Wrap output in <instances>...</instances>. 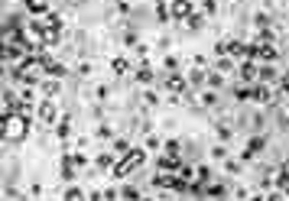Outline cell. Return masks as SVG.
<instances>
[{"label":"cell","instance_id":"cell-1","mask_svg":"<svg viewBox=\"0 0 289 201\" xmlns=\"http://www.w3.org/2000/svg\"><path fill=\"white\" fill-rule=\"evenodd\" d=\"M26 133H30V117H23V114L3 117V139L7 143H23Z\"/></svg>","mask_w":289,"mask_h":201},{"label":"cell","instance_id":"cell-2","mask_svg":"<svg viewBox=\"0 0 289 201\" xmlns=\"http://www.w3.org/2000/svg\"><path fill=\"white\" fill-rule=\"evenodd\" d=\"M143 159H146V153H143L140 146H133V149H130V153H127V156H120L117 163H114V169H110V175H114V178H127V175H130V172H137V169H140V166H143Z\"/></svg>","mask_w":289,"mask_h":201},{"label":"cell","instance_id":"cell-3","mask_svg":"<svg viewBox=\"0 0 289 201\" xmlns=\"http://www.w3.org/2000/svg\"><path fill=\"white\" fill-rule=\"evenodd\" d=\"M192 13H195V10H192V3H188V0H172V7H169L172 20H188Z\"/></svg>","mask_w":289,"mask_h":201},{"label":"cell","instance_id":"cell-4","mask_svg":"<svg viewBox=\"0 0 289 201\" xmlns=\"http://www.w3.org/2000/svg\"><path fill=\"white\" fill-rule=\"evenodd\" d=\"M39 124H46V127L55 124V100H42L39 104Z\"/></svg>","mask_w":289,"mask_h":201},{"label":"cell","instance_id":"cell-5","mask_svg":"<svg viewBox=\"0 0 289 201\" xmlns=\"http://www.w3.org/2000/svg\"><path fill=\"white\" fill-rule=\"evenodd\" d=\"M241 78L247 81V85H253V81H260V68L253 62H244L241 65Z\"/></svg>","mask_w":289,"mask_h":201},{"label":"cell","instance_id":"cell-6","mask_svg":"<svg viewBox=\"0 0 289 201\" xmlns=\"http://www.w3.org/2000/svg\"><path fill=\"white\" fill-rule=\"evenodd\" d=\"M26 10L36 16H49V0H26Z\"/></svg>","mask_w":289,"mask_h":201},{"label":"cell","instance_id":"cell-7","mask_svg":"<svg viewBox=\"0 0 289 201\" xmlns=\"http://www.w3.org/2000/svg\"><path fill=\"white\" fill-rule=\"evenodd\" d=\"M39 91H42V98H55V94H59V78H52V81H39Z\"/></svg>","mask_w":289,"mask_h":201},{"label":"cell","instance_id":"cell-8","mask_svg":"<svg viewBox=\"0 0 289 201\" xmlns=\"http://www.w3.org/2000/svg\"><path fill=\"white\" fill-rule=\"evenodd\" d=\"M260 149H263V136H253L247 143V149H244V159H250V156H257Z\"/></svg>","mask_w":289,"mask_h":201},{"label":"cell","instance_id":"cell-9","mask_svg":"<svg viewBox=\"0 0 289 201\" xmlns=\"http://www.w3.org/2000/svg\"><path fill=\"white\" fill-rule=\"evenodd\" d=\"M257 59H263V62H276V49L266 42V46H257Z\"/></svg>","mask_w":289,"mask_h":201},{"label":"cell","instance_id":"cell-10","mask_svg":"<svg viewBox=\"0 0 289 201\" xmlns=\"http://www.w3.org/2000/svg\"><path fill=\"white\" fill-rule=\"evenodd\" d=\"M69 133H72V120H69V117H62V120H59V127H55V136L65 139Z\"/></svg>","mask_w":289,"mask_h":201},{"label":"cell","instance_id":"cell-11","mask_svg":"<svg viewBox=\"0 0 289 201\" xmlns=\"http://www.w3.org/2000/svg\"><path fill=\"white\" fill-rule=\"evenodd\" d=\"M137 81H140V85H149V81H153V68H149V65H140V68H137Z\"/></svg>","mask_w":289,"mask_h":201},{"label":"cell","instance_id":"cell-12","mask_svg":"<svg viewBox=\"0 0 289 201\" xmlns=\"http://www.w3.org/2000/svg\"><path fill=\"white\" fill-rule=\"evenodd\" d=\"M260 81H263V85H276V81H280V75H276L273 68H260Z\"/></svg>","mask_w":289,"mask_h":201},{"label":"cell","instance_id":"cell-13","mask_svg":"<svg viewBox=\"0 0 289 201\" xmlns=\"http://www.w3.org/2000/svg\"><path fill=\"white\" fill-rule=\"evenodd\" d=\"M110 68L117 71V75H127V71H130V62H127V59H114V62H110Z\"/></svg>","mask_w":289,"mask_h":201},{"label":"cell","instance_id":"cell-14","mask_svg":"<svg viewBox=\"0 0 289 201\" xmlns=\"http://www.w3.org/2000/svg\"><path fill=\"white\" fill-rule=\"evenodd\" d=\"M185 23H188V30H202V26H205V16L202 13H192Z\"/></svg>","mask_w":289,"mask_h":201},{"label":"cell","instance_id":"cell-15","mask_svg":"<svg viewBox=\"0 0 289 201\" xmlns=\"http://www.w3.org/2000/svg\"><path fill=\"white\" fill-rule=\"evenodd\" d=\"M188 85H192V88H202L205 85V75H202V71H188Z\"/></svg>","mask_w":289,"mask_h":201},{"label":"cell","instance_id":"cell-16","mask_svg":"<svg viewBox=\"0 0 289 201\" xmlns=\"http://www.w3.org/2000/svg\"><path fill=\"white\" fill-rule=\"evenodd\" d=\"M215 104H218V94H215V91L202 94V107H215Z\"/></svg>","mask_w":289,"mask_h":201},{"label":"cell","instance_id":"cell-17","mask_svg":"<svg viewBox=\"0 0 289 201\" xmlns=\"http://www.w3.org/2000/svg\"><path fill=\"white\" fill-rule=\"evenodd\" d=\"M65 201H85V195H81L78 188H69V192H65Z\"/></svg>","mask_w":289,"mask_h":201},{"label":"cell","instance_id":"cell-18","mask_svg":"<svg viewBox=\"0 0 289 201\" xmlns=\"http://www.w3.org/2000/svg\"><path fill=\"white\" fill-rule=\"evenodd\" d=\"M120 195H124L127 201H137V198H140V195H137V188H124V192H120Z\"/></svg>","mask_w":289,"mask_h":201},{"label":"cell","instance_id":"cell-19","mask_svg":"<svg viewBox=\"0 0 289 201\" xmlns=\"http://www.w3.org/2000/svg\"><path fill=\"white\" fill-rule=\"evenodd\" d=\"M211 156H215V159H224L227 149H224V146H215V149H211Z\"/></svg>","mask_w":289,"mask_h":201},{"label":"cell","instance_id":"cell-20","mask_svg":"<svg viewBox=\"0 0 289 201\" xmlns=\"http://www.w3.org/2000/svg\"><path fill=\"white\" fill-rule=\"evenodd\" d=\"M266 201H283V192H273V195H270Z\"/></svg>","mask_w":289,"mask_h":201},{"label":"cell","instance_id":"cell-21","mask_svg":"<svg viewBox=\"0 0 289 201\" xmlns=\"http://www.w3.org/2000/svg\"><path fill=\"white\" fill-rule=\"evenodd\" d=\"M143 201H153V198H143Z\"/></svg>","mask_w":289,"mask_h":201}]
</instances>
